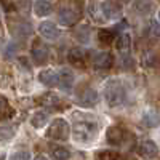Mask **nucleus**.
I'll return each mask as SVG.
<instances>
[{
  "label": "nucleus",
  "mask_w": 160,
  "mask_h": 160,
  "mask_svg": "<svg viewBox=\"0 0 160 160\" xmlns=\"http://www.w3.org/2000/svg\"><path fill=\"white\" fill-rule=\"evenodd\" d=\"M53 7L51 3L48 2V0H35V3H34V11H35V15L37 16H48L50 13H51Z\"/></svg>",
  "instance_id": "obj_15"
},
{
  "label": "nucleus",
  "mask_w": 160,
  "mask_h": 160,
  "mask_svg": "<svg viewBox=\"0 0 160 160\" xmlns=\"http://www.w3.org/2000/svg\"><path fill=\"white\" fill-rule=\"evenodd\" d=\"M98 160H118V154L115 152H111V151H101L98 155H96Z\"/></svg>",
  "instance_id": "obj_24"
},
{
  "label": "nucleus",
  "mask_w": 160,
  "mask_h": 160,
  "mask_svg": "<svg viewBox=\"0 0 160 160\" xmlns=\"http://www.w3.org/2000/svg\"><path fill=\"white\" fill-rule=\"evenodd\" d=\"M71 157V152L66 148H53L51 149V158L53 160H68Z\"/></svg>",
  "instance_id": "obj_21"
},
{
  "label": "nucleus",
  "mask_w": 160,
  "mask_h": 160,
  "mask_svg": "<svg viewBox=\"0 0 160 160\" xmlns=\"http://www.w3.org/2000/svg\"><path fill=\"white\" fill-rule=\"evenodd\" d=\"M13 34H15L16 38L24 40V38L31 37V34H32V28H31V24H29V22H18L15 28H13Z\"/></svg>",
  "instance_id": "obj_14"
},
{
  "label": "nucleus",
  "mask_w": 160,
  "mask_h": 160,
  "mask_svg": "<svg viewBox=\"0 0 160 160\" xmlns=\"http://www.w3.org/2000/svg\"><path fill=\"white\" fill-rule=\"evenodd\" d=\"M106 136H108V141H109L112 146H120V144H123V141H125L127 131H125L122 127L114 125V127H111V128L108 130Z\"/></svg>",
  "instance_id": "obj_9"
},
{
  "label": "nucleus",
  "mask_w": 160,
  "mask_h": 160,
  "mask_svg": "<svg viewBox=\"0 0 160 160\" xmlns=\"http://www.w3.org/2000/svg\"><path fill=\"white\" fill-rule=\"evenodd\" d=\"M138 154L144 158H154L158 155V148L157 144L151 139H146V141H141L139 146H138Z\"/></svg>",
  "instance_id": "obj_8"
},
{
  "label": "nucleus",
  "mask_w": 160,
  "mask_h": 160,
  "mask_svg": "<svg viewBox=\"0 0 160 160\" xmlns=\"http://www.w3.org/2000/svg\"><path fill=\"white\" fill-rule=\"evenodd\" d=\"M68 58L71 62L74 64H78V62H82L83 58H85V51L82 48H72L69 53H68Z\"/></svg>",
  "instance_id": "obj_20"
},
{
  "label": "nucleus",
  "mask_w": 160,
  "mask_h": 160,
  "mask_svg": "<svg viewBox=\"0 0 160 160\" xmlns=\"http://www.w3.org/2000/svg\"><path fill=\"white\" fill-rule=\"evenodd\" d=\"M130 47H131V38L128 34H120L118 38L115 40V48L123 53V55H127V53L130 51Z\"/></svg>",
  "instance_id": "obj_17"
},
{
  "label": "nucleus",
  "mask_w": 160,
  "mask_h": 160,
  "mask_svg": "<svg viewBox=\"0 0 160 160\" xmlns=\"http://www.w3.org/2000/svg\"><path fill=\"white\" fill-rule=\"evenodd\" d=\"M34 160H48V158H47L45 155H37V157H35Z\"/></svg>",
  "instance_id": "obj_29"
},
{
  "label": "nucleus",
  "mask_w": 160,
  "mask_h": 160,
  "mask_svg": "<svg viewBox=\"0 0 160 160\" xmlns=\"http://www.w3.org/2000/svg\"><path fill=\"white\" fill-rule=\"evenodd\" d=\"M112 38H114V35H112V32L111 31H101L99 32V40H101V43H111L112 42Z\"/></svg>",
  "instance_id": "obj_25"
},
{
  "label": "nucleus",
  "mask_w": 160,
  "mask_h": 160,
  "mask_svg": "<svg viewBox=\"0 0 160 160\" xmlns=\"http://www.w3.org/2000/svg\"><path fill=\"white\" fill-rule=\"evenodd\" d=\"M133 10L138 15H149L152 10V2L151 0H135L133 3Z\"/></svg>",
  "instance_id": "obj_18"
},
{
  "label": "nucleus",
  "mask_w": 160,
  "mask_h": 160,
  "mask_svg": "<svg viewBox=\"0 0 160 160\" xmlns=\"http://www.w3.org/2000/svg\"><path fill=\"white\" fill-rule=\"evenodd\" d=\"M32 59L37 64H45L50 59V50L47 47H37L32 50Z\"/></svg>",
  "instance_id": "obj_16"
},
{
  "label": "nucleus",
  "mask_w": 160,
  "mask_h": 160,
  "mask_svg": "<svg viewBox=\"0 0 160 160\" xmlns=\"http://www.w3.org/2000/svg\"><path fill=\"white\" fill-rule=\"evenodd\" d=\"M104 99L111 108H118V106H122L127 99V91H125L123 83L117 78L109 80L104 87Z\"/></svg>",
  "instance_id": "obj_2"
},
{
  "label": "nucleus",
  "mask_w": 160,
  "mask_h": 160,
  "mask_svg": "<svg viewBox=\"0 0 160 160\" xmlns=\"http://www.w3.org/2000/svg\"><path fill=\"white\" fill-rule=\"evenodd\" d=\"M13 160H31V154L28 151H21L13 155Z\"/></svg>",
  "instance_id": "obj_26"
},
{
  "label": "nucleus",
  "mask_w": 160,
  "mask_h": 160,
  "mask_svg": "<svg viewBox=\"0 0 160 160\" xmlns=\"http://www.w3.org/2000/svg\"><path fill=\"white\" fill-rule=\"evenodd\" d=\"M78 21V13L72 8H61L58 13V22L62 26H74Z\"/></svg>",
  "instance_id": "obj_10"
},
{
  "label": "nucleus",
  "mask_w": 160,
  "mask_h": 160,
  "mask_svg": "<svg viewBox=\"0 0 160 160\" xmlns=\"http://www.w3.org/2000/svg\"><path fill=\"white\" fill-rule=\"evenodd\" d=\"M74 82H75V77H74L72 71L64 68V69H61L58 72V85L62 90H71L74 87Z\"/></svg>",
  "instance_id": "obj_11"
},
{
  "label": "nucleus",
  "mask_w": 160,
  "mask_h": 160,
  "mask_svg": "<svg viewBox=\"0 0 160 160\" xmlns=\"http://www.w3.org/2000/svg\"><path fill=\"white\" fill-rule=\"evenodd\" d=\"M11 135H13V131L11 130H3V128H0V136H7V139H10L11 138Z\"/></svg>",
  "instance_id": "obj_28"
},
{
  "label": "nucleus",
  "mask_w": 160,
  "mask_h": 160,
  "mask_svg": "<svg viewBox=\"0 0 160 160\" xmlns=\"http://www.w3.org/2000/svg\"><path fill=\"white\" fill-rule=\"evenodd\" d=\"M114 62V58L109 51H98L91 56V64L96 69H109Z\"/></svg>",
  "instance_id": "obj_6"
},
{
  "label": "nucleus",
  "mask_w": 160,
  "mask_h": 160,
  "mask_svg": "<svg viewBox=\"0 0 160 160\" xmlns=\"http://www.w3.org/2000/svg\"><path fill=\"white\" fill-rule=\"evenodd\" d=\"M99 127L96 122H91V120H80L75 122L72 127V136L77 142L82 144H90L91 141H95L98 136Z\"/></svg>",
  "instance_id": "obj_1"
},
{
  "label": "nucleus",
  "mask_w": 160,
  "mask_h": 160,
  "mask_svg": "<svg viewBox=\"0 0 160 160\" xmlns=\"http://www.w3.org/2000/svg\"><path fill=\"white\" fill-rule=\"evenodd\" d=\"M38 80L47 87H53V85H58V72L53 71V69H45L38 74Z\"/></svg>",
  "instance_id": "obj_12"
},
{
  "label": "nucleus",
  "mask_w": 160,
  "mask_h": 160,
  "mask_svg": "<svg viewBox=\"0 0 160 160\" xmlns=\"http://www.w3.org/2000/svg\"><path fill=\"white\" fill-rule=\"evenodd\" d=\"M99 8H101L104 19H117L122 15V8H120V5L117 2H114V0H104L99 5Z\"/></svg>",
  "instance_id": "obj_4"
},
{
  "label": "nucleus",
  "mask_w": 160,
  "mask_h": 160,
  "mask_svg": "<svg viewBox=\"0 0 160 160\" xmlns=\"http://www.w3.org/2000/svg\"><path fill=\"white\" fill-rule=\"evenodd\" d=\"M47 123H48V114H47V112H42V111L35 112V114L32 115V118H31V125H32L34 128H42V127H45Z\"/></svg>",
  "instance_id": "obj_19"
},
{
  "label": "nucleus",
  "mask_w": 160,
  "mask_h": 160,
  "mask_svg": "<svg viewBox=\"0 0 160 160\" xmlns=\"http://www.w3.org/2000/svg\"><path fill=\"white\" fill-rule=\"evenodd\" d=\"M59 102V96L55 95V93H47V95H43V104L47 106H56Z\"/></svg>",
  "instance_id": "obj_23"
},
{
  "label": "nucleus",
  "mask_w": 160,
  "mask_h": 160,
  "mask_svg": "<svg viewBox=\"0 0 160 160\" xmlns=\"http://www.w3.org/2000/svg\"><path fill=\"white\" fill-rule=\"evenodd\" d=\"M38 32H40V35H42L43 38H47V40H58L59 35H61L59 29L56 28V24L55 22H50V21H45V22L40 24L38 26Z\"/></svg>",
  "instance_id": "obj_7"
},
{
  "label": "nucleus",
  "mask_w": 160,
  "mask_h": 160,
  "mask_svg": "<svg viewBox=\"0 0 160 160\" xmlns=\"http://www.w3.org/2000/svg\"><path fill=\"white\" fill-rule=\"evenodd\" d=\"M16 8L22 15H28L31 11V0H16Z\"/></svg>",
  "instance_id": "obj_22"
},
{
  "label": "nucleus",
  "mask_w": 160,
  "mask_h": 160,
  "mask_svg": "<svg viewBox=\"0 0 160 160\" xmlns=\"http://www.w3.org/2000/svg\"><path fill=\"white\" fill-rule=\"evenodd\" d=\"M98 102V91L93 88H83L77 95V104H80L82 108H91Z\"/></svg>",
  "instance_id": "obj_5"
},
{
  "label": "nucleus",
  "mask_w": 160,
  "mask_h": 160,
  "mask_svg": "<svg viewBox=\"0 0 160 160\" xmlns=\"http://www.w3.org/2000/svg\"><path fill=\"white\" fill-rule=\"evenodd\" d=\"M158 21H160V11H158Z\"/></svg>",
  "instance_id": "obj_31"
},
{
  "label": "nucleus",
  "mask_w": 160,
  "mask_h": 160,
  "mask_svg": "<svg viewBox=\"0 0 160 160\" xmlns=\"http://www.w3.org/2000/svg\"><path fill=\"white\" fill-rule=\"evenodd\" d=\"M120 2H130V0H120Z\"/></svg>",
  "instance_id": "obj_30"
},
{
  "label": "nucleus",
  "mask_w": 160,
  "mask_h": 160,
  "mask_svg": "<svg viewBox=\"0 0 160 160\" xmlns=\"http://www.w3.org/2000/svg\"><path fill=\"white\" fill-rule=\"evenodd\" d=\"M7 109H8V102H7V99H5L3 96H0V114L5 112Z\"/></svg>",
  "instance_id": "obj_27"
},
{
  "label": "nucleus",
  "mask_w": 160,
  "mask_h": 160,
  "mask_svg": "<svg viewBox=\"0 0 160 160\" xmlns=\"http://www.w3.org/2000/svg\"><path fill=\"white\" fill-rule=\"evenodd\" d=\"M71 135V127L64 118H55L47 130V138L53 141H68Z\"/></svg>",
  "instance_id": "obj_3"
},
{
  "label": "nucleus",
  "mask_w": 160,
  "mask_h": 160,
  "mask_svg": "<svg viewBox=\"0 0 160 160\" xmlns=\"http://www.w3.org/2000/svg\"><path fill=\"white\" fill-rule=\"evenodd\" d=\"M142 123L144 127H148V128H155L160 125V114L154 109H149V111H146L144 115H142Z\"/></svg>",
  "instance_id": "obj_13"
}]
</instances>
